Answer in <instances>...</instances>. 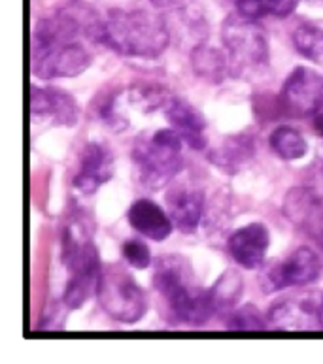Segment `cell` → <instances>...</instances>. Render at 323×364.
I'll return each mask as SVG.
<instances>
[{
    "label": "cell",
    "instance_id": "1",
    "mask_svg": "<svg viewBox=\"0 0 323 364\" xmlns=\"http://www.w3.org/2000/svg\"><path fill=\"white\" fill-rule=\"evenodd\" d=\"M83 25L68 11L40 19L31 34V70L40 80L76 77L88 70L93 55L83 44Z\"/></svg>",
    "mask_w": 323,
    "mask_h": 364
},
{
    "label": "cell",
    "instance_id": "2",
    "mask_svg": "<svg viewBox=\"0 0 323 364\" xmlns=\"http://www.w3.org/2000/svg\"><path fill=\"white\" fill-rule=\"evenodd\" d=\"M93 38L112 51L134 59H157L170 44L169 25L146 10H112L93 25Z\"/></svg>",
    "mask_w": 323,
    "mask_h": 364
},
{
    "label": "cell",
    "instance_id": "3",
    "mask_svg": "<svg viewBox=\"0 0 323 364\" xmlns=\"http://www.w3.org/2000/svg\"><path fill=\"white\" fill-rule=\"evenodd\" d=\"M154 287L181 325L203 326L216 314L212 289L198 285L186 257H161L155 262Z\"/></svg>",
    "mask_w": 323,
    "mask_h": 364
},
{
    "label": "cell",
    "instance_id": "4",
    "mask_svg": "<svg viewBox=\"0 0 323 364\" xmlns=\"http://www.w3.org/2000/svg\"><path fill=\"white\" fill-rule=\"evenodd\" d=\"M60 259L68 270L63 304L68 310H78L97 294L102 274L99 251L80 223H70L65 228Z\"/></svg>",
    "mask_w": 323,
    "mask_h": 364
},
{
    "label": "cell",
    "instance_id": "5",
    "mask_svg": "<svg viewBox=\"0 0 323 364\" xmlns=\"http://www.w3.org/2000/svg\"><path fill=\"white\" fill-rule=\"evenodd\" d=\"M221 38L225 44L227 70L238 80H255L269 68L270 49L258 19L233 14L223 21Z\"/></svg>",
    "mask_w": 323,
    "mask_h": 364
},
{
    "label": "cell",
    "instance_id": "6",
    "mask_svg": "<svg viewBox=\"0 0 323 364\" xmlns=\"http://www.w3.org/2000/svg\"><path fill=\"white\" fill-rule=\"evenodd\" d=\"M184 146L186 144L172 127L142 134L132 147V164L138 181L148 189L169 185L184 170Z\"/></svg>",
    "mask_w": 323,
    "mask_h": 364
},
{
    "label": "cell",
    "instance_id": "7",
    "mask_svg": "<svg viewBox=\"0 0 323 364\" xmlns=\"http://www.w3.org/2000/svg\"><path fill=\"white\" fill-rule=\"evenodd\" d=\"M97 299L106 316L123 325H134L148 311V296L144 289L131 274L115 264L102 268Z\"/></svg>",
    "mask_w": 323,
    "mask_h": 364
},
{
    "label": "cell",
    "instance_id": "8",
    "mask_svg": "<svg viewBox=\"0 0 323 364\" xmlns=\"http://www.w3.org/2000/svg\"><path fill=\"white\" fill-rule=\"evenodd\" d=\"M280 104L291 117H314L323 106V76L312 68L297 66L282 85Z\"/></svg>",
    "mask_w": 323,
    "mask_h": 364
},
{
    "label": "cell",
    "instance_id": "9",
    "mask_svg": "<svg viewBox=\"0 0 323 364\" xmlns=\"http://www.w3.org/2000/svg\"><path fill=\"white\" fill-rule=\"evenodd\" d=\"M322 259L310 247H299L265 272L263 291L278 293L287 287H301L314 283L322 276Z\"/></svg>",
    "mask_w": 323,
    "mask_h": 364
},
{
    "label": "cell",
    "instance_id": "10",
    "mask_svg": "<svg viewBox=\"0 0 323 364\" xmlns=\"http://www.w3.org/2000/svg\"><path fill=\"white\" fill-rule=\"evenodd\" d=\"M267 323L276 331H322V294H305L280 300L270 306Z\"/></svg>",
    "mask_w": 323,
    "mask_h": 364
},
{
    "label": "cell",
    "instance_id": "11",
    "mask_svg": "<svg viewBox=\"0 0 323 364\" xmlns=\"http://www.w3.org/2000/svg\"><path fill=\"white\" fill-rule=\"evenodd\" d=\"M115 170L114 153L102 141H89L78 155V170L72 185L82 195H95L112 180Z\"/></svg>",
    "mask_w": 323,
    "mask_h": 364
},
{
    "label": "cell",
    "instance_id": "12",
    "mask_svg": "<svg viewBox=\"0 0 323 364\" xmlns=\"http://www.w3.org/2000/svg\"><path fill=\"white\" fill-rule=\"evenodd\" d=\"M28 114L33 123L74 127L80 119V108L70 95L53 87H31Z\"/></svg>",
    "mask_w": 323,
    "mask_h": 364
},
{
    "label": "cell",
    "instance_id": "13",
    "mask_svg": "<svg viewBox=\"0 0 323 364\" xmlns=\"http://www.w3.org/2000/svg\"><path fill=\"white\" fill-rule=\"evenodd\" d=\"M285 218L323 247V196L312 187H295L285 196Z\"/></svg>",
    "mask_w": 323,
    "mask_h": 364
},
{
    "label": "cell",
    "instance_id": "14",
    "mask_svg": "<svg viewBox=\"0 0 323 364\" xmlns=\"http://www.w3.org/2000/svg\"><path fill=\"white\" fill-rule=\"evenodd\" d=\"M163 112L170 127L178 132V136L184 140L186 146H189L195 151H203L204 147L208 146L206 119L195 106H191L184 98L170 97Z\"/></svg>",
    "mask_w": 323,
    "mask_h": 364
},
{
    "label": "cell",
    "instance_id": "15",
    "mask_svg": "<svg viewBox=\"0 0 323 364\" xmlns=\"http://www.w3.org/2000/svg\"><path fill=\"white\" fill-rule=\"evenodd\" d=\"M231 257L240 267L255 270L265 262L270 247V232L263 223H250L238 228L227 242Z\"/></svg>",
    "mask_w": 323,
    "mask_h": 364
},
{
    "label": "cell",
    "instance_id": "16",
    "mask_svg": "<svg viewBox=\"0 0 323 364\" xmlns=\"http://www.w3.org/2000/svg\"><path fill=\"white\" fill-rule=\"evenodd\" d=\"M166 206L170 219L178 230L186 234L197 230L204 210V196L201 191L186 185L174 187L166 195Z\"/></svg>",
    "mask_w": 323,
    "mask_h": 364
},
{
    "label": "cell",
    "instance_id": "17",
    "mask_svg": "<svg viewBox=\"0 0 323 364\" xmlns=\"http://www.w3.org/2000/svg\"><path fill=\"white\" fill-rule=\"evenodd\" d=\"M127 219L138 234H142L154 242L166 240L174 228L169 213L164 212L159 204H155L154 200H148V198H140L134 202L127 212Z\"/></svg>",
    "mask_w": 323,
    "mask_h": 364
},
{
    "label": "cell",
    "instance_id": "18",
    "mask_svg": "<svg viewBox=\"0 0 323 364\" xmlns=\"http://www.w3.org/2000/svg\"><path fill=\"white\" fill-rule=\"evenodd\" d=\"M255 153V144L246 134L231 136L223 141V146L210 153V161L227 174H236L252 161Z\"/></svg>",
    "mask_w": 323,
    "mask_h": 364
},
{
    "label": "cell",
    "instance_id": "19",
    "mask_svg": "<svg viewBox=\"0 0 323 364\" xmlns=\"http://www.w3.org/2000/svg\"><path fill=\"white\" fill-rule=\"evenodd\" d=\"M293 44L302 57L323 65V19L301 23L293 33Z\"/></svg>",
    "mask_w": 323,
    "mask_h": 364
},
{
    "label": "cell",
    "instance_id": "20",
    "mask_svg": "<svg viewBox=\"0 0 323 364\" xmlns=\"http://www.w3.org/2000/svg\"><path fill=\"white\" fill-rule=\"evenodd\" d=\"M270 149L284 161H297L307 155L308 144L302 134L293 127L282 125L270 134Z\"/></svg>",
    "mask_w": 323,
    "mask_h": 364
},
{
    "label": "cell",
    "instance_id": "21",
    "mask_svg": "<svg viewBox=\"0 0 323 364\" xmlns=\"http://www.w3.org/2000/svg\"><path fill=\"white\" fill-rule=\"evenodd\" d=\"M242 293H244V282H242L240 274L236 270H227V272L221 274V277L212 287L216 314L233 310V306L240 300Z\"/></svg>",
    "mask_w": 323,
    "mask_h": 364
},
{
    "label": "cell",
    "instance_id": "22",
    "mask_svg": "<svg viewBox=\"0 0 323 364\" xmlns=\"http://www.w3.org/2000/svg\"><path fill=\"white\" fill-rule=\"evenodd\" d=\"M301 0H240L236 4V10L242 16L250 19H261V17H287L297 10Z\"/></svg>",
    "mask_w": 323,
    "mask_h": 364
},
{
    "label": "cell",
    "instance_id": "23",
    "mask_svg": "<svg viewBox=\"0 0 323 364\" xmlns=\"http://www.w3.org/2000/svg\"><path fill=\"white\" fill-rule=\"evenodd\" d=\"M193 66L198 76L208 77L218 82L219 77H223L227 74V57L221 55L218 49L206 48L201 46L193 51Z\"/></svg>",
    "mask_w": 323,
    "mask_h": 364
},
{
    "label": "cell",
    "instance_id": "24",
    "mask_svg": "<svg viewBox=\"0 0 323 364\" xmlns=\"http://www.w3.org/2000/svg\"><path fill=\"white\" fill-rule=\"evenodd\" d=\"M227 326L231 331H244V332H263L267 331V319H263V316L259 314V310L255 306L246 304L238 308L236 311L229 314V319H227Z\"/></svg>",
    "mask_w": 323,
    "mask_h": 364
},
{
    "label": "cell",
    "instance_id": "25",
    "mask_svg": "<svg viewBox=\"0 0 323 364\" xmlns=\"http://www.w3.org/2000/svg\"><path fill=\"white\" fill-rule=\"evenodd\" d=\"M121 253H123V259L127 261V264L137 268V270H146L152 264V253H149L148 245L144 244L142 240H127L123 247H121Z\"/></svg>",
    "mask_w": 323,
    "mask_h": 364
},
{
    "label": "cell",
    "instance_id": "26",
    "mask_svg": "<svg viewBox=\"0 0 323 364\" xmlns=\"http://www.w3.org/2000/svg\"><path fill=\"white\" fill-rule=\"evenodd\" d=\"M312 180H314L312 189L323 196V161H319V163L316 164V174H314Z\"/></svg>",
    "mask_w": 323,
    "mask_h": 364
},
{
    "label": "cell",
    "instance_id": "27",
    "mask_svg": "<svg viewBox=\"0 0 323 364\" xmlns=\"http://www.w3.org/2000/svg\"><path fill=\"white\" fill-rule=\"evenodd\" d=\"M314 127L318 129V132L323 136V106L319 108V112L314 115Z\"/></svg>",
    "mask_w": 323,
    "mask_h": 364
},
{
    "label": "cell",
    "instance_id": "28",
    "mask_svg": "<svg viewBox=\"0 0 323 364\" xmlns=\"http://www.w3.org/2000/svg\"><path fill=\"white\" fill-rule=\"evenodd\" d=\"M322 331H323V294H322Z\"/></svg>",
    "mask_w": 323,
    "mask_h": 364
},
{
    "label": "cell",
    "instance_id": "29",
    "mask_svg": "<svg viewBox=\"0 0 323 364\" xmlns=\"http://www.w3.org/2000/svg\"><path fill=\"white\" fill-rule=\"evenodd\" d=\"M231 2H235V4H238V2H240V0H231Z\"/></svg>",
    "mask_w": 323,
    "mask_h": 364
}]
</instances>
